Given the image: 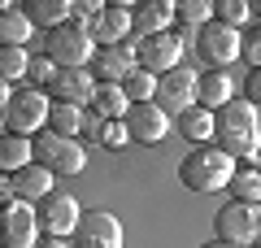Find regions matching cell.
I'll return each instance as SVG.
<instances>
[{"mask_svg": "<svg viewBox=\"0 0 261 248\" xmlns=\"http://www.w3.org/2000/svg\"><path fill=\"white\" fill-rule=\"evenodd\" d=\"M214 148H222L231 161H252L261 148V122L257 105H248L244 96H235L231 105L214 113Z\"/></svg>", "mask_w": 261, "mask_h": 248, "instance_id": "cell-1", "label": "cell"}, {"mask_svg": "<svg viewBox=\"0 0 261 248\" xmlns=\"http://www.w3.org/2000/svg\"><path fill=\"white\" fill-rule=\"evenodd\" d=\"M231 175H235V161L222 153V148H214V144L192 148V153H187L183 161H178V183H183L187 192H196V196L226 192Z\"/></svg>", "mask_w": 261, "mask_h": 248, "instance_id": "cell-2", "label": "cell"}, {"mask_svg": "<svg viewBox=\"0 0 261 248\" xmlns=\"http://www.w3.org/2000/svg\"><path fill=\"white\" fill-rule=\"evenodd\" d=\"M44 57L57 65V70H83V65H92V57H96L92 27H83L79 18L61 22L57 31L44 35Z\"/></svg>", "mask_w": 261, "mask_h": 248, "instance_id": "cell-3", "label": "cell"}, {"mask_svg": "<svg viewBox=\"0 0 261 248\" xmlns=\"http://www.w3.org/2000/svg\"><path fill=\"white\" fill-rule=\"evenodd\" d=\"M31 161L53 170V175H83L87 165V153L79 139H65V135H53V131H39L31 139Z\"/></svg>", "mask_w": 261, "mask_h": 248, "instance_id": "cell-4", "label": "cell"}, {"mask_svg": "<svg viewBox=\"0 0 261 248\" xmlns=\"http://www.w3.org/2000/svg\"><path fill=\"white\" fill-rule=\"evenodd\" d=\"M48 92L39 87H13L9 96V109H5V131L9 135H31V131H48Z\"/></svg>", "mask_w": 261, "mask_h": 248, "instance_id": "cell-5", "label": "cell"}, {"mask_svg": "<svg viewBox=\"0 0 261 248\" xmlns=\"http://www.w3.org/2000/svg\"><path fill=\"white\" fill-rule=\"evenodd\" d=\"M196 79L200 74L187 70V65H174V70H166L157 79V96H152V105H157L166 118H178V113H187L196 105Z\"/></svg>", "mask_w": 261, "mask_h": 248, "instance_id": "cell-6", "label": "cell"}, {"mask_svg": "<svg viewBox=\"0 0 261 248\" xmlns=\"http://www.w3.org/2000/svg\"><path fill=\"white\" fill-rule=\"evenodd\" d=\"M183 61V35L178 31H161V35H148V39H135V65L148 74H166Z\"/></svg>", "mask_w": 261, "mask_h": 248, "instance_id": "cell-7", "label": "cell"}, {"mask_svg": "<svg viewBox=\"0 0 261 248\" xmlns=\"http://www.w3.org/2000/svg\"><path fill=\"white\" fill-rule=\"evenodd\" d=\"M196 57L209 70H226L240 57V31L222 27V22H205V27L196 31Z\"/></svg>", "mask_w": 261, "mask_h": 248, "instance_id": "cell-8", "label": "cell"}, {"mask_svg": "<svg viewBox=\"0 0 261 248\" xmlns=\"http://www.w3.org/2000/svg\"><path fill=\"white\" fill-rule=\"evenodd\" d=\"M214 235L222 244H257V205H240V201H226L222 209L214 213Z\"/></svg>", "mask_w": 261, "mask_h": 248, "instance_id": "cell-9", "label": "cell"}, {"mask_svg": "<svg viewBox=\"0 0 261 248\" xmlns=\"http://www.w3.org/2000/svg\"><path fill=\"white\" fill-rule=\"evenodd\" d=\"M79 218H83V209H79V201L74 196H44V201L35 205V222H39V235H57V239H65V235H74L79 231Z\"/></svg>", "mask_w": 261, "mask_h": 248, "instance_id": "cell-10", "label": "cell"}, {"mask_svg": "<svg viewBox=\"0 0 261 248\" xmlns=\"http://www.w3.org/2000/svg\"><path fill=\"white\" fill-rule=\"evenodd\" d=\"M35 244H39L35 209L22 201L0 205V248H35Z\"/></svg>", "mask_w": 261, "mask_h": 248, "instance_id": "cell-11", "label": "cell"}, {"mask_svg": "<svg viewBox=\"0 0 261 248\" xmlns=\"http://www.w3.org/2000/svg\"><path fill=\"white\" fill-rule=\"evenodd\" d=\"M44 92H48L53 105H79V109H87L92 96H96V79H92L87 65H83V70H57Z\"/></svg>", "mask_w": 261, "mask_h": 248, "instance_id": "cell-12", "label": "cell"}, {"mask_svg": "<svg viewBox=\"0 0 261 248\" xmlns=\"http://www.w3.org/2000/svg\"><path fill=\"white\" fill-rule=\"evenodd\" d=\"M74 248H122V222L105 209H92L79 218Z\"/></svg>", "mask_w": 261, "mask_h": 248, "instance_id": "cell-13", "label": "cell"}, {"mask_svg": "<svg viewBox=\"0 0 261 248\" xmlns=\"http://www.w3.org/2000/svg\"><path fill=\"white\" fill-rule=\"evenodd\" d=\"M92 39H96V48H118L130 39V5L126 0H109L100 9V18L92 22Z\"/></svg>", "mask_w": 261, "mask_h": 248, "instance_id": "cell-14", "label": "cell"}, {"mask_svg": "<svg viewBox=\"0 0 261 248\" xmlns=\"http://www.w3.org/2000/svg\"><path fill=\"white\" fill-rule=\"evenodd\" d=\"M122 122H126V135L135 139V144H161V139H166V131H170V118H166L152 101L130 105Z\"/></svg>", "mask_w": 261, "mask_h": 248, "instance_id": "cell-15", "label": "cell"}, {"mask_svg": "<svg viewBox=\"0 0 261 248\" xmlns=\"http://www.w3.org/2000/svg\"><path fill=\"white\" fill-rule=\"evenodd\" d=\"M87 70H92L96 83H122L135 70V39H126V44H118V48H96V57H92Z\"/></svg>", "mask_w": 261, "mask_h": 248, "instance_id": "cell-16", "label": "cell"}, {"mask_svg": "<svg viewBox=\"0 0 261 248\" xmlns=\"http://www.w3.org/2000/svg\"><path fill=\"white\" fill-rule=\"evenodd\" d=\"M170 22H174V5L170 0H140V5H130V39L161 35V31H170Z\"/></svg>", "mask_w": 261, "mask_h": 248, "instance_id": "cell-17", "label": "cell"}, {"mask_svg": "<svg viewBox=\"0 0 261 248\" xmlns=\"http://www.w3.org/2000/svg\"><path fill=\"white\" fill-rule=\"evenodd\" d=\"M53 183H57V175L53 170H44V165H35L31 161L27 170H18V175H9V192H13V201H22V205H31V201H44V196H53Z\"/></svg>", "mask_w": 261, "mask_h": 248, "instance_id": "cell-18", "label": "cell"}, {"mask_svg": "<svg viewBox=\"0 0 261 248\" xmlns=\"http://www.w3.org/2000/svg\"><path fill=\"white\" fill-rule=\"evenodd\" d=\"M231 101H235V79L226 70H205L200 79H196V105H200V109L218 113Z\"/></svg>", "mask_w": 261, "mask_h": 248, "instance_id": "cell-19", "label": "cell"}, {"mask_svg": "<svg viewBox=\"0 0 261 248\" xmlns=\"http://www.w3.org/2000/svg\"><path fill=\"white\" fill-rule=\"evenodd\" d=\"M174 131H178L192 148H200V144H209V139H214V113L200 109V105H192L187 113H178V118H174Z\"/></svg>", "mask_w": 261, "mask_h": 248, "instance_id": "cell-20", "label": "cell"}, {"mask_svg": "<svg viewBox=\"0 0 261 248\" xmlns=\"http://www.w3.org/2000/svg\"><path fill=\"white\" fill-rule=\"evenodd\" d=\"M22 13H27L31 27H44V31H57L61 22L74 18L65 0H27V5H22Z\"/></svg>", "mask_w": 261, "mask_h": 248, "instance_id": "cell-21", "label": "cell"}, {"mask_svg": "<svg viewBox=\"0 0 261 248\" xmlns=\"http://www.w3.org/2000/svg\"><path fill=\"white\" fill-rule=\"evenodd\" d=\"M87 109H96L105 122H122L126 109H130V101H126V92H122L118 83H96V96H92Z\"/></svg>", "mask_w": 261, "mask_h": 248, "instance_id": "cell-22", "label": "cell"}, {"mask_svg": "<svg viewBox=\"0 0 261 248\" xmlns=\"http://www.w3.org/2000/svg\"><path fill=\"white\" fill-rule=\"evenodd\" d=\"M31 165V139L0 131V175H18Z\"/></svg>", "mask_w": 261, "mask_h": 248, "instance_id": "cell-23", "label": "cell"}, {"mask_svg": "<svg viewBox=\"0 0 261 248\" xmlns=\"http://www.w3.org/2000/svg\"><path fill=\"white\" fill-rule=\"evenodd\" d=\"M226 192H231V201H240V205H261V170L257 165H235Z\"/></svg>", "mask_w": 261, "mask_h": 248, "instance_id": "cell-24", "label": "cell"}, {"mask_svg": "<svg viewBox=\"0 0 261 248\" xmlns=\"http://www.w3.org/2000/svg\"><path fill=\"white\" fill-rule=\"evenodd\" d=\"M31 31H35V27L27 22V13H22V9L0 13V48H27Z\"/></svg>", "mask_w": 261, "mask_h": 248, "instance_id": "cell-25", "label": "cell"}, {"mask_svg": "<svg viewBox=\"0 0 261 248\" xmlns=\"http://www.w3.org/2000/svg\"><path fill=\"white\" fill-rule=\"evenodd\" d=\"M83 113L87 109H79V105H53V109H48V131L74 139L79 131H83Z\"/></svg>", "mask_w": 261, "mask_h": 248, "instance_id": "cell-26", "label": "cell"}, {"mask_svg": "<svg viewBox=\"0 0 261 248\" xmlns=\"http://www.w3.org/2000/svg\"><path fill=\"white\" fill-rule=\"evenodd\" d=\"M118 87L126 92L130 105H144V101H152V96H157V74H148V70H140V65H135V70H130Z\"/></svg>", "mask_w": 261, "mask_h": 248, "instance_id": "cell-27", "label": "cell"}, {"mask_svg": "<svg viewBox=\"0 0 261 248\" xmlns=\"http://www.w3.org/2000/svg\"><path fill=\"white\" fill-rule=\"evenodd\" d=\"M174 22L200 31L205 22H214V5H205V0H174Z\"/></svg>", "mask_w": 261, "mask_h": 248, "instance_id": "cell-28", "label": "cell"}, {"mask_svg": "<svg viewBox=\"0 0 261 248\" xmlns=\"http://www.w3.org/2000/svg\"><path fill=\"white\" fill-rule=\"evenodd\" d=\"M248 18H252L248 0H214V22H222V27L240 31V27H248Z\"/></svg>", "mask_w": 261, "mask_h": 248, "instance_id": "cell-29", "label": "cell"}, {"mask_svg": "<svg viewBox=\"0 0 261 248\" xmlns=\"http://www.w3.org/2000/svg\"><path fill=\"white\" fill-rule=\"evenodd\" d=\"M27 65H31L27 48H0V79H5V83L27 79Z\"/></svg>", "mask_w": 261, "mask_h": 248, "instance_id": "cell-30", "label": "cell"}, {"mask_svg": "<svg viewBox=\"0 0 261 248\" xmlns=\"http://www.w3.org/2000/svg\"><path fill=\"white\" fill-rule=\"evenodd\" d=\"M240 57L252 65V70H261V27H248L240 35Z\"/></svg>", "mask_w": 261, "mask_h": 248, "instance_id": "cell-31", "label": "cell"}, {"mask_svg": "<svg viewBox=\"0 0 261 248\" xmlns=\"http://www.w3.org/2000/svg\"><path fill=\"white\" fill-rule=\"evenodd\" d=\"M53 74H57V65L48 61L44 53H39V57H31V65H27V79H31V87H39V92H44L48 83H53Z\"/></svg>", "mask_w": 261, "mask_h": 248, "instance_id": "cell-32", "label": "cell"}, {"mask_svg": "<svg viewBox=\"0 0 261 248\" xmlns=\"http://www.w3.org/2000/svg\"><path fill=\"white\" fill-rule=\"evenodd\" d=\"M100 144H105V148H122V144H130L126 122H105V127H100Z\"/></svg>", "mask_w": 261, "mask_h": 248, "instance_id": "cell-33", "label": "cell"}, {"mask_svg": "<svg viewBox=\"0 0 261 248\" xmlns=\"http://www.w3.org/2000/svg\"><path fill=\"white\" fill-rule=\"evenodd\" d=\"M100 9H105V5H96V0H74V5H70V13H74L83 27H92V22L100 18Z\"/></svg>", "mask_w": 261, "mask_h": 248, "instance_id": "cell-34", "label": "cell"}, {"mask_svg": "<svg viewBox=\"0 0 261 248\" xmlns=\"http://www.w3.org/2000/svg\"><path fill=\"white\" fill-rule=\"evenodd\" d=\"M244 101L261 109V70H248V79H244Z\"/></svg>", "mask_w": 261, "mask_h": 248, "instance_id": "cell-35", "label": "cell"}, {"mask_svg": "<svg viewBox=\"0 0 261 248\" xmlns=\"http://www.w3.org/2000/svg\"><path fill=\"white\" fill-rule=\"evenodd\" d=\"M100 127H105V118H100L96 109H87V113H83V135H96V139H100Z\"/></svg>", "mask_w": 261, "mask_h": 248, "instance_id": "cell-36", "label": "cell"}, {"mask_svg": "<svg viewBox=\"0 0 261 248\" xmlns=\"http://www.w3.org/2000/svg\"><path fill=\"white\" fill-rule=\"evenodd\" d=\"M9 96H13V83L0 79V131H5V109H9Z\"/></svg>", "mask_w": 261, "mask_h": 248, "instance_id": "cell-37", "label": "cell"}, {"mask_svg": "<svg viewBox=\"0 0 261 248\" xmlns=\"http://www.w3.org/2000/svg\"><path fill=\"white\" fill-rule=\"evenodd\" d=\"M35 248H70V244H65V239H57V235H39Z\"/></svg>", "mask_w": 261, "mask_h": 248, "instance_id": "cell-38", "label": "cell"}, {"mask_svg": "<svg viewBox=\"0 0 261 248\" xmlns=\"http://www.w3.org/2000/svg\"><path fill=\"white\" fill-rule=\"evenodd\" d=\"M0 205H13V192H9V175H0Z\"/></svg>", "mask_w": 261, "mask_h": 248, "instance_id": "cell-39", "label": "cell"}, {"mask_svg": "<svg viewBox=\"0 0 261 248\" xmlns=\"http://www.w3.org/2000/svg\"><path fill=\"white\" fill-rule=\"evenodd\" d=\"M200 248H240V244H222V239H209V244H200Z\"/></svg>", "mask_w": 261, "mask_h": 248, "instance_id": "cell-40", "label": "cell"}, {"mask_svg": "<svg viewBox=\"0 0 261 248\" xmlns=\"http://www.w3.org/2000/svg\"><path fill=\"white\" fill-rule=\"evenodd\" d=\"M252 165H257V170H261V148H257V157H252Z\"/></svg>", "mask_w": 261, "mask_h": 248, "instance_id": "cell-41", "label": "cell"}, {"mask_svg": "<svg viewBox=\"0 0 261 248\" xmlns=\"http://www.w3.org/2000/svg\"><path fill=\"white\" fill-rule=\"evenodd\" d=\"M252 13H261V5H252Z\"/></svg>", "mask_w": 261, "mask_h": 248, "instance_id": "cell-42", "label": "cell"}, {"mask_svg": "<svg viewBox=\"0 0 261 248\" xmlns=\"http://www.w3.org/2000/svg\"><path fill=\"white\" fill-rule=\"evenodd\" d=\"M248 248H261V244H248Z\"/></svg>", "mask_w": 261, "mask_h": 248, "instance_id": "cell-43", "label": "cell"}, {"mask_svg": "<svg viewBox=\"0 0 261 248\" xmlns=\"http://www.w3.org/2000/svg\"><path fill=\"white\" fill-rule=\"evenodd\" d=\"M257 122H261V109H257Z\"/></svg>", "mask_w": 261, "mask_h": 248, "instance_id": "cell-44", "label": "cell"}]
</instances>
